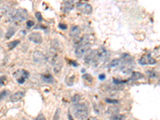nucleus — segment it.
<instances>
[{
	"instance_id": "1",
	"label": "nucleus",
	"mask_w": 160,
	"mask_h": 120,
	"mask_svg": "<svg viewBox=\"0 0 160 120\" xmlns=\"http://www.w3.org/2000/svg\"><path fill=\"white\" fill-rule=\"evenodd\" d=\"M73 116L77 119H86L89 114V110L84 103H75L71 107Z\"/></svg>"
},
{
	"instance_id": "2",
	"label": "nucleus",
	"mask_w": 160,
	"mask_h": 120,
	"mask_svg": "<svg viewBox=\"0 0 160 120\" xmlns=\"http://www.w3.org/2000/svg\"><path fill=\"white\" fill-rule=\"evenodd\" d=\"M27 18H28V13L25 9L12 11L8 16L10 21L15 22V24H20L22 22L26 21Z\"/></svg>"
},
{
	"instance_id": "3",
	"label": "nucleus",
	"mask_w": 160,
	"mask_h": 120,
	"mask_svg": "<svg viewBox=\"0 0 160 120\" xmlns=\"http://www.w3.org/2000/svg\"><path fill=\"white\" fill-rule=\"evenodd\" d=\"M109 57V53L104 47H100L97 50V61L94 65V67L100 66V62H104Z\"/></svg>"
},
{
	"instance_id": "4",
	"label": "nucleus",
	"mask_w": 160,
	"mask_h": 120,
	"mask_svg": "<svg viewBox=\"0 0 160 120\" xmlns=\"http://www.w3.org/2000/svg\"><path fill=\"white\" fill-rule=\"evenodd\" d=\"M29 74H29L28 71H27L26 70H18L14 73L13 76L17 80V82L19 84H22V83H25L26 79H28Z\"/></svg>"
},
{
	"instance_id": "5",
	"label": "nucleus",
	"mask_w": 160,
	"mask_h": 120,
	"mask_svg": "<svg viewBox=\"0 0 160 120\" xmlns=\"http://www.w3.org/2000/svg\"><path fill=\"white\" fill-rule=\"evenodd\" d=\"M97 61V51H88L85 57V63L95 65Z\"/></svg>"
},
{
	"instance_id": "6",
	"label": "nucleus",
	"mask_w": 160,
	"mask_h": 120,
	"mask_svg": "<svg viewBox=\"0 0 160 120\" xmlns=\"http://www.w3.org/2000/svg\"><path fill=\"white\" fill-rule=\"evenodd\" d=\"M90 46H91V45H88V44L79 45L77 46L75 49V55L77 56V58H79V59L82 58L90 50Z\"/></svg>"
},
{
	"instance_id": "7",
	"label": "nucleus",
	"mask_w": 160,
	"mask_h": 120,
	"mask_svg": "<svg viewBox=\"0 0 160 120\" xmlns=\"http://www.w3.org/2000/svg\"><path fill=\"white\" fill-rule=\"evenodd\" d=\"M77 10L79 11V12L85 14V15H90L93 11V8L91 6V4L89 3H79L77 4Z\"/></svg>"
},
{
	"instance_id": "8",
	"label": "nucleus",
	"mask_w": 160,
	"mask_h": 120,
	"mask_svg": "<svg viewBox=\"0 0 160 120\" xmlns=\"http://www.w3.org/2000/svg\"><path fill=\"white\" fill-rule=\"evenodd\" d=\"M32 58H33L34 62L36 63H38V64L43 63L46 62V55L39 51H36L33 53Z\"/></svg>"
},
{
	"instance_id": "9",
	"label": "nucleus",
	"mask_w": 160,
	"mask_h": 120,
	"mask_svg": "<svg viewBox=\"0 0 160 120\" xmlns=\"http://www.w3.org/2000/svg\"><path fill=\"white\" fill-rule=\"evenodd\" d=\"M138 62L141 65H154L156 64V60L152 58L150 55H147L141 57L138 60Z\"/></svg>"
},
{
	"instance_id": "10",
	"label": "nucleus",
	"mask_w": 160,
	"mask_h": 120,
	"mask_svg": "<svg viewBox=\"0 0 160 120\" xmlns=\"http://www.w3.org/2000/svg\"><path fill=\"white\" fill-rule=\"evenodd\" d=\"M28 39L35 44H40L43 42L42 34L39 32H32L29 34Z\"/></svg>"
},
{
	"instance_id": "11",
	"label": "nucleus",
	"mask_w": 160,
	"mask_h": 120,
	"mask_svg": "<svg viewBox=\"0 0 160 120\" xmlns=\"http://www.w3.org/2000/svg\"><path fill=\"white\" fill-rule=\"evenodd\" d=\"M52 65L54 66V72L56 73V74L57 73H59L60 71H61V70H62V67H63V61H62L61 58L58 57V58L54 60V62Z\"/></svg>"
},
{
	"instance_id": "12",
	"label": "nucleus",
	"mask_w": 160,
	"mask_h": 120,
	"mask_svg": "<svg viewBox=\"0 0 160 120\" xmlns=\"http://www.w3.org/2000/svg\"><path fill=\"white\" fill-rule=\"evenodd\" d=\"M24 95H25V92L22 91H17L15 94H13L12 95L10 96V99L12 102H16L20 101L24 97Z\"/></svg>"
},
{
	"instance_id": "13",
	"label": "nucleus",
	"mask_w": 160,
	"mask_h": 120,
	"mask_svg": "<svg viewBox=\"0 0 160 120\" xmlns=\"http://www.w3.org/2000/svg\"><path fill=\"white\" fill-rule=\"evenodd\" d=\"M80 33V28L78 26H73L71 28V30H70L69 34L71 37H76V36H78Z\"/></svg>"
},
{
	"instance_id": "14",
	"label": "nucleus",
	"mask_w": 160,
	"mask_h": 120,
	"mask_svg": "<svg viewBox=\"0 0 160 120\" xmlns=\"http://www.w3.org/2000/svg\"><path fill=\"white\" fill-rule=\"evenodd\" d=\"M121 60L123 62V64L125 65H130L132 63V59L131 56L129 55L128 54H123L122 55V58H121Z\"/></svg>"
},
{
	"instance_id": "15",
	"label": "nucleus",
	"mask_w": 160,
	"mask_h": 120,
	"mask_svg": "<svg viewBox=\"0 0 160 120\" xmlns=\"http://www.w3.org/2000/svg\"><path fill=\"white\" fill-rule=\"evenodd\" d=\"M42 78H43V79L44 82L47 83H53L54 81V78L52 77V75H50V74H43V75L42 76Z\"/></svg>"
},
{
	"instance_id": "16",
	"label": "nucleus",
	"mask_w": 160,
	"mask_h": 120,
	"mask_svg": "<svg viewBox=\"0 0 160 120\" xmlns=\"http://www.w3.org/2000/svg\"><path fill=\"white\" fill-rule=\"evenodd\" d=\"M119 110L117 107H110L108 108L107 113L108 114H116L119 113Z\"/></svg>"
},
{
	"instance_id": "17",
	"label": "nucleus",
	"mask_w": 160,
	"mask_h": 120,
	"mask_svg": "<svg viewBox=\"0 0 160 120\" xmlns=\"http://www.w3.org/2000/svg\"><path fill=\"white\" fill-rule=\"evenodd\" d=\"M143 78V74L140 73V72H133L131 74V79L132 80H138Z\"/></svg>"
},
{
	"instance_id": "18",
	"label": "nucleus",
	"mask_w": 160,
	"mask_h": 120,
	"mask_svg": "<svg viewBox=\"0 0 160 120\" xmlns=\"http://www.w3.org/2000/svg\"><path fill=\"white\" fill-rule=\"evenodd\" d=\"M120 64V60L119 59H114L112 61L110 62V64H109V67H118L119 65Z\"/></svg>"
},
{
	"instance_id": "19",
	"label": "nucleus",
	"mask_w": 160,
	"mask_h": 120,
	"mask_svg": "<svg viewBox=\"0 0 160 120\" xmlns=\"http://www.w3.org/2000/svg\"><path fill=\"white\" fill-rule=\"evenodd\" d=\"M15 28H10L8 31H6V39H10V38H11L15 34Z\"/></svg>"
},
{
	"instance_id": "20",
	"label": "nucleus",
	"mask_w": 160,
	"mask_h": 120,
	"mask_svg": "<svg viewBox=\"0 0 160 120\" xmlns=\"http://www.w3.org/2000/svg\"><path fill=\"white\" fill-rule=\"evenodd\" d=\"M20 43V41L19 40H14L12 42H10V43H8V47H9L10 50H13L15 47L19 43Z\"/></svg>"
},
{
	"instance_id": "21",
	"label": "nucleus",
	"mask_w": 160,
	"mask_h": 120,
	"mask_svg": "<svg viewBox=\"0 0 160 120\" xmlns=\"http://www.w3.org/2000/svg\"><path fill=\"white\" fill-rule=\"evenodd\" d=\"M8 94H9V91L7 90H4L3 91H1L0 92V101H2L4 99H6V97L8 95Z\"/></svg>"
},
{
	"instance_id": "22",
	"label": "nucleus",
	"mask_w": 160,
	"mask_h": 120,
	"mask_svg": "<svg viewBox=\"0 0 160 120\" xmlns=\"http://www.w3.org/2000/svg\"><path fill=\"white\" fill-rule=\"evenodd\" d=\"M125 119V116L124 115H122V114H115V115H112L110 117V119L114 120H122Z\"/></svg>"
},
{
	"instance_id": "23",
	"label": "nucleus",
	"mask_w": 160,
	"mask_h": 120,
	"mask_svg": "<svg viewBox=\"0 0 160 120\" xmlns=\"http://www.w3.org/2000/svg\"><path fill=\"white\" fill-rule=\"evenodd\" d=\"M80 99H81L80 95H79V94H76V95H75L71 98V102H72L73 103H77V102H79Z\"/></svg>"
},
{
	"instance_id": "24",
	"label": "nucleus",
	"mask_w": 160,
	"mask_h": 120,
	"mask_svg": "<svg viewBox=\"0 0 160 120\" xmlns=\"http://www.w3.org/2000/svg\"><path fill=\"white\" fill-rule=\"evenodd\" d=\"M83 79H84L85 80H87V82H89V83H92V81H93V78L91 77V75L89 74H83Z\"/></svg>"
},
{
	"instance_id": "25",
	"label": "nucleus",
	"mask_w": 160,
	"mask_h": 120,
	"mask_svg": "<svg viewBox=\"0 0 160 120\" xmlns=\"http://www.w3.org/2000/svg\"><path fill=\"white\" fill-rule=\"evenodd\" d=\"M74 80H75V76L70 77L68 79H66V84L69 86H72L73 83H74Z\"/></svg>"
},
{
	"instance_id": "26",
	"label": "nucleus",
	"mask_w": 160,
	"mask_h": 120,
	"mask_svg": "<svg viewBox=\"0 0 160 120\" xmlns=\"http://www.w3.org/2000/svg\"><path fill=\"white\" fill-rule=\"evenodd\" d=\"M6 82V76H1V77H0V86L5 85Z\"/></svg>"
},
{
	"instance_id": "27",
	"label": "nucleus",
	"mask_w": 160,
	"mask_h": 120,
	"mask_svg": "<svg viewBox=\"0 0 160 120\" xmlns=\"http://www.w3.org/2000/svg\"><path fill=\"white\" fill-rule=\"evenodd\" d=\"M35 17L38 22H41L43 20V17H42V14L40 12H36L35 13Z\"/></svg>"
},
{
	"instance_id": "28",
	"label": "nucleus",
	"mask_w": 160,
	"mask_h": 120,
	"mask_svg": "<svg viewBox=\"0 0 160 120\" xmlns=\"http://www.w3.org/2000/svg\"><path fill=\"white\" fill-rule=\"evenodd\" d=\"M105 101L108 102V103H118L119 101L118 100H115V99H106Z\"/></svg>"
},
{
	"instance_id": "29",
	"label": "nucleus",
	"mask_w": 160,
	"mask_h": 120,
	"mask_svg": "<svg viewBox=\"0 0 160 120\" xmlns=\"http://www.w3.org/2000/svg\"><path fill=\"white\" fill-rule=\"evenodd\" d=\"M35 25V22L33 21H31V20H29V21H27V27L28 28H31V27H33Z\"/></svg>"
},
{
	"instance_id": "30",
	"label": "nucleus",
	"mask_w": 160,
	"mask_h": 120,
	"mask_svg": "<svg viewBox=\"0 0 160 120\" xmlns=\"http://www.w3.org/2000/svg\"><path fill=\"white\" fill-rule=\"evenodd\" d=\"M59 27L61 29V30H66V28H67V26L66 24H64V23H60L59 25Z\"/></svg>"
},
{
	"instance_id": "31",
	"label": "nucleus",
	"mask_w": 160,
	"mask_h": 120,
	"mask_svg": "<svg viewBox=\"0 0 160 120\" xmlns=\"http://www.w3.org/2000/svg\"><path fill=\"white\" fill-rule=\"evenodd\" d=\"M99 80H102V81H103V80H104L106 79V75L104 74H99Z\"/></svg>"
},
{
	"instance_id": "32",
	"label": "nucleus",
	"mask_w": 160,
	"mask_h": 120,
	"mask_svg": "<svg viewBox=\"0 0 160 120\" xmlns=\"http://www.w3.org/2000/svg\"><path fill=\"white\" fill-rule=\"evenodd\" d=\"M59 109H58V110H57L56 115H55V116H54V119H59Z\"/></svg>"
},
{
	"instance_id": "33",
	"label": "nucleus",
	"mask_w": 160,
	"mask_h": 120,
	"mask_svg": "<svg viewBox=\"0 0 160 120\" xmlns=\"http://www.w3.org/2000/svg\"><path fill=\"white\" fill-rule=\"evenodd\" d=\"M40 119H45V117L43 116V114H39L38 117L36 118V119H37V120H39Z\"/></svg>"
},
{
	"instance_id": "34",
	"label": "nucleus",
	"mask_w": 160,
	"mask_h": 120,
	"mask_svg": "<svg viewBox=\"0 0 160 120\" xmlns=\"http://www.w3.org/2000/svg\"><path fill=\"white\" fill-rule=\"evenodd\" d=\"M156 74H157V73H156V72H151V73H150V77H156V76H157V75H156Z\"/></svg>"
},
{
	"instance_id": "35",
	"label": "nucleus",
	"mask_w": 160,
	"mask_h": 120,
	"mask_svg": "<svg viewBox=\"0 0 160 120\" xmlns=\"http://www.w3.org/2000/svg\"><path fill=\"white\" fill-rule=\"evenodd\" d=\"M1 35H2V31L0 30V37H1Z\"/></svg>"
},
{
	"instance_id": "36",
	"label": "nucleus",
	"mask_w": 160,
	"mask_h": 120,
	"mask_svg": "<svg viewBox=\"0 0 160 120\" xmlns=\"http://www.w3.org/2000/svg\"><path fill=\"white\" fill-rule=\"evenodd\" d=\"M0 20H1V16H0Z\"/></svg>"
}]
</instances>
